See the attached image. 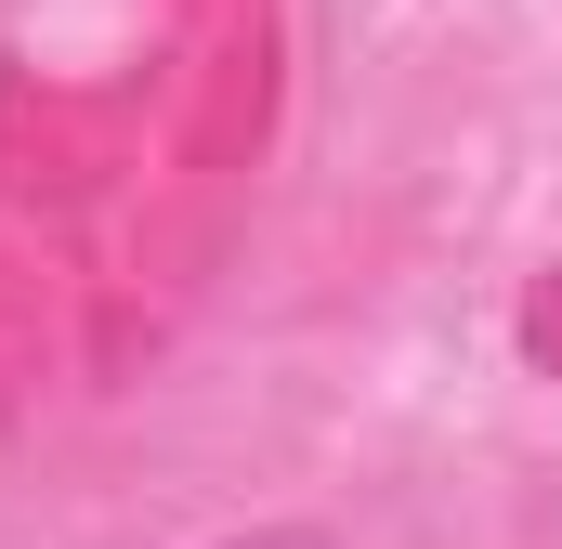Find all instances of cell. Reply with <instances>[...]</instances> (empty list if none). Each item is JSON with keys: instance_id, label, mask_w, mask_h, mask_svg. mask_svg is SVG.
Instances as JSON below:
<instances>
[{"instance_id": "6da1fadb", "label": "cell", "mask_w": 562, "mask_h": 549, "mask_svg": "<svg viewBox=\"0 0 562 549\" xmlns=\"http://www.w3.org/2000/svg\"><path fill=\"white\" fill-rule=\"evenodd\" d=\"M210 549H340L327 524H249V537H210Z\"/></svg>"}]
</instances>
